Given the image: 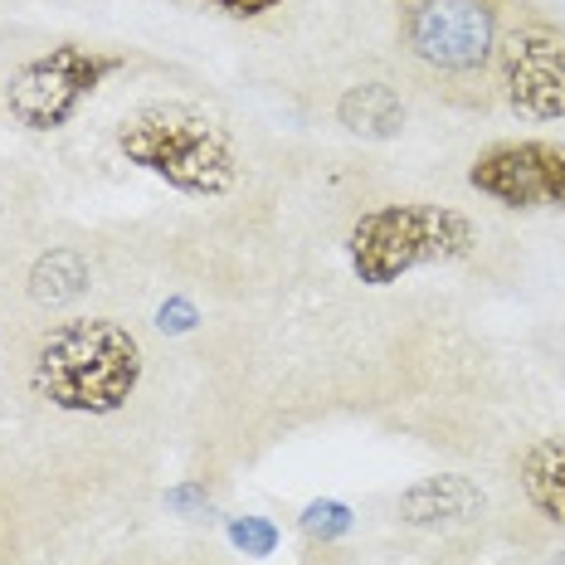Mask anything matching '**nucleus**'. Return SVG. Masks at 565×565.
Wrapping results in <instances>:
<instances>
[{
	"label": "nucleus",
	"mask_w": 565,
	"mask_h": 565,
	"mask_svg": "<svg viewBox=\"0 0 565 565\" xmlns=\"http://www.w3.org/2000/svg\"><path fill=\"white\" fill-rule=\"evenodd\" d=\"M127 68V54L88 50V44H54L50 54H34L10 74L6 108L30 132H58L78 117V108Z\"/></svg>",
	"instance_id": "obj_4"
},
{
	"label": "nucleus",
	"mask_w": 565,
	"mask_h": 565,
	"mask_svg": "<svg viewBox=\"0 0 565 565\" xmlns=\"http://www.w3.org/2000/svg\"><path fill=\"white\" fill-rule=\"evenodd\" d=\"M167 508H171V512H181V516L205 512V508H210L205 482H181V488H171V492H167Z\"/></svg>",
	"instance_id": "obj_15"
},
{
	"label": "nucleus",
	"mask_w": 565,
	"mask_h": 565,
	"mask_svg": "<svg viewBox=\"0 0 565 565\" xmlns=\"http://www.w3.org/2000/svg\"><path fill=\"white\" fill-rule=\"evenodd\" d=\"M225 536H230L234 551H244V556H274L278 551V526L268 522V516H230Z\"/></svg>",
	"instance_id": "obj_13"
},
{
	"label": "nucleus",
	"mask_w": 565,
	"mask_h": 565,
	"mask_svg": "<svg viewBox=\"0 0 565 565\" xmlns=\"http://www.w3.org/2000/svg\"><path fill=\"white\" fill-rule=\"evenodd\" d=\"M30 385L68 415H117L141 385V347L113 317H78L44 332Z\"/></svg>",
	"instance_id": "obj_1"
},
{
	"label": "nucleus",
	"mask_w": 565,
	"mask_h": 565,
	"mask_svg": "<svg viewBox=\"0 0 565 565\" xmlns=\"http://www.w3.org/2000/svg\"><path fill=\"white\" fill-rule=\"evenodd\" d=\"M298 526L308 532L312 541H341L356 526V512L347 508L341 498H317V502H308L302 508V516H298Z\"/></svg>",
	"instance_id": "obj_12"
},
{
	"label": "nucleus",
	"mask_w": 565,
	"mask_h": 565,
	"mask_svg": "<svg viewBox=\"0 0 565 565\" xmlns=\"http://www.w3.org/2000/svg\"><path fill=\"white\" fill-rule=\"evenodd\" d=\"M482 512V492L458 473H439V478H419L415 488L399 492V516L409 526L424 532H439V526H463Z\"/></svg>",
	"instance_id": "obj_8"
},
{
	"label": "nucleus",
	"mask_w": 565,
	"mask_h": 565,
	"mask_svg": "<svg viewBox=\"0 0 565 565\" xmlns=\"http://www.w3.org/2000/svg\"><path fill=\"white\" fill-rule=\"evenodd\" d=\"M516 478H522L526 502L546 516V522L565 526V434L556 439H536L532 449L516 463Z\"/></svg>",
	"instance_id": "obj_9"
},
{
	"label": "nucleus",
	"mask_w": 565,
	"mask_h": 565,
	"mask_svg": "<svg viewBox=\"0 0 565 565\" xmlns=\"http://www.w3.org/2000/svg\"><path fill=\"white\" fill-rule=\"evenodd\" d=\"M498 0H399V40L429 74L482 78L498 54Z\"/></svg>",
	"instance_id": "obj_5"
},
{
	"label": "nucleus",
	"mask_w": 565,
	"mask_h": 565,
	"mask_svg": "<svg viewBox=\"0 0 565 565\" xmlns=\"http://www.w3.org/2000/svg\"><path fill=\"white\" fill-rule=\"evenodd\" d=\"M195 322H200V312H195L191 298H167V302L157 308V327H161V332H171V337L191 332Z\"/></svg>",
	"instance_id": "obj_14"
},
{
	"label": "nucleus",
	"mask_w": 565,
	"mask_h": 565,
	"mask_svg": "<svg viewBox=\"0 0 565 565\" xmlns=\"http://www.w3.org/2000/svg\"><path fill=\"white\" fill-rule=\"evenodd\" d=\"M337 117L351 137H366V141H391L405 132V103L391 84H356L341 93Z\"/></svg>",
	"instance_id": "obj_10"
},
{
	"label": "nucleus",
	"mask_w": 565,
	"mask_h": 565,
	"mask_svg": "<svg viewBox=\"0 0 565 565\" xmlns=\"http://www.w3.org/2000/svg\"><path fill=\"white\" fill-rule=\"evenodd\" d=\"M478 249V225L454 205L434 200H405V205L366 210L347 230L351 274L366 288H391L415 268L458 264Z\"/></svg>",
	"instance_id": "obj_3"
},
{
	"label": "nucleus",
	"mask_w": 565,
	"mask_h": 565,
	"mask_svg": "<svg viewBox=\"0 0 565 565\" xmlns=\"http://www.w3.org/2000/svg\"><path fill=\"white\" fill-rule=\"evenodd\" d=\"M498 88L526 122H565V25L522 15L498 34Z\"/></svg>",
	"instance_id": "obj_6"
},
{
	"label": "nucleus",
	"mask_w": 565,
	"mask_h": 565,
	"mask_svg": "<svg viewBox=\"0 0 565 565\" xmlns=\"http://www.w3.org/2000/svg\"><path fill=\"white\" fill-rule=\"evenodd\" d=\"M117 151L127 167L157 175L171 191L210 200L239 185V151L205 108L191 103H147L117 122Z\"/></svg>",
	"instance_id": "obj_2"
},
{
	"label": "nucleus",
	"mask_w": 565,
	"mask_h": 565,
	"mask_svg": "<svg viewBox=\"0 0 565 565\" xmlns=\"http://www.w3.org/2000/svg\"><path fill=\"white\" fill-rule=\"evenodd\" d=\"M215 10H225L230 20H258V15H268V10H278L282 0H210Z\"/></svg>",
	"instance_id": "obj_16"
},
{
	"label": "nucleus",
	"mask_w": 565,
	"mask_h": 565,
	"mask_svg": "<svg viewBox=\"0 0 565 565\" xmlns=\"http://www.w3.org/2000/svg\"><path fill=\"white\" fill-rule=\"evenodd\" d=\"M468 185L502 210H565V147L498 141L468 167Z\"/></svg>",
	"instance_id": "obj_7"
},
{
	"label": "nucleus",
	"mask_w": 565,
	"mask_h": 565,
	"mask_svg": "<svg viewBox=\"0 0 565 565\" xmlns=\"http://www.w3.org/2000/svg\"><path fill=\"white\" fill-rule=\"evenodd\" d=\"M551 565H565V546H561V551H556V561H551Z\"/></svg>",
	"instance_id": "obj_17"
},
{
	"label": "nucleus",
	"mask_w": 565,
	"mask_h": 565,
	"mask_svg": "<svg viewBox=\"0 0 565 565\" xmlns=\"http://www.w3.org/2000/svg\"><path fill=\"white\" fill-rule=\"evenodd\" d=\"M88 292V264L74 249H50L30 274V298L44 308H68Z\"/></svg>",
	"instance_id": "obj_11"
}]
</instances>
